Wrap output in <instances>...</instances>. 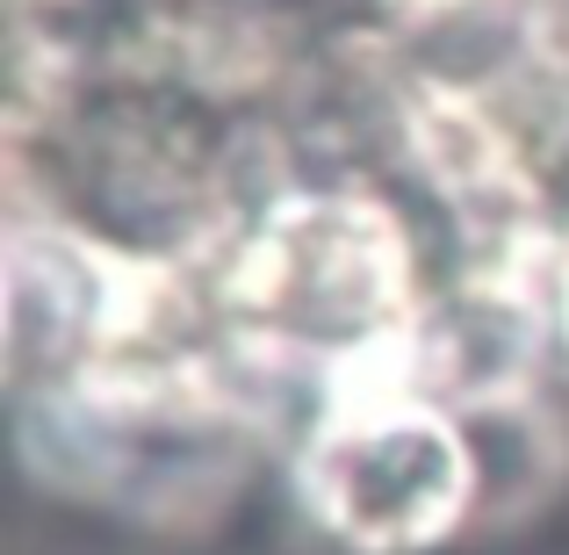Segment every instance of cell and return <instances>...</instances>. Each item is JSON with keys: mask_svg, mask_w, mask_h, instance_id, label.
Listing matches in <instances>:
<instances>
[{"mask_svg": "<svg viewBox=\"0 0 569 555\" xmlns=\"http://www.w3.org/2000/svg\"><path fill=\"white\" fill-rule=\"evenodd\" d=\"M411 224L361 181L274 188L217 252V325L274 368H325L418 318Z\"/></svg>", "mask_w": 569, "mask_h": 555, "instance_id": "6da1fadb", "label": "cell"}, {"mask_svg": "<svg viewBox=\"0 0 569 555\" xmlns=\"http://www.w3.org/2000/svg\"><path fill=\"white\" fill-rule=\"evenodd\" d=\"M289 469L303 519L347 555H426L469 527L490 462L432 389H325Z\"/></svg>", "mask_w": 569, "mask_h": 555, "instance_id": "7a4b0ae2", "label": "cell"}, {"mask_svg": "<svg viewBox=\"0 0 569 555\" xmlns=\"http://www.w3.org/2000/svg\"><path fill=\"white\" fill-rule=\"evenodd\" d=\"M389 123H397V152L447 209L461 217L469 238L512 231V224L548 217L541 181L519 123L469 80H440V72H403L389 87Z\"/></svg>", "mask_w": 569, "mask_h": 555, "instance_id": "3957f363", "label": "cell"}, {"mask_svg": "<svg viewBox=\"0 0 569 555\" xmlns=\"http://www.w3.org/2000/svg\"><path fill=\"white\" fill-rule=\"evenodd\" d=\"M512 0H382V14L397 29H455L476 22V14H505Z\"/></svg>", "mask_w": 569, "mask_h": 555, "instance_id": "277c9868", "label": "cell"}, {"mask_svg": "<svg viewBox=\"0 0 569 555\" xmlns=\"http://www.w3.org/2000/svg\"><path fill=\"white\" fill-rule=\"evenodd\" d=\"M556 339L569 347V246H562V275H556Z\"/></svg>", "mask_w": 569, "mask_h": 555, "instance_id": "5b68a950", "label": "cell"}]
</instances>
